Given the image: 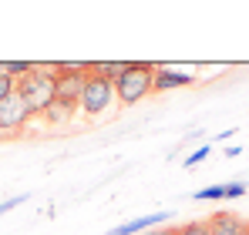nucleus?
<instances>
[{"instance_id": "nucleus-1", "label": "nucleus", "mask_w": 249, "mask_h": 235, "mask_svg": "<svg viewBox=\"0 0 249 235\" xmlns=\"http://www.w3.org/2000/svg\"><path fill=\"white\" fill-rule=\"evenodd\" d=\"M14 94L31 108V115H47L54 108V64L51 67L34 64V71L27 78L14 84Z\"/></svg>"}, {"instance_id": "nucleus-2", "label": "nucleus", "mask_w": 249, "mask_h": 235, "mask_svg": "<svg viewBox=\"0 0 249 235\" xmlns=\"http://www.w3.org/2000/svg\"><path fill=\"white\" fill-rule=\"evenodd\" d=\"M88 81V64H54V108L74 115Z\"/></svg>"}, {"instance_id": "nucleus-3", "label": "nucleus", "mask_w": 249, "mask_h": 235, "mask_svg": "<svg viewBox=\"0 0 249 235\" xmlns=\"http://www.w3.org/2000/svg\"><path fill=\"white\" fill-rule=\"evenodd\" d=\"M152 81H155V64L145 61H128V71L115 81V98L118 104H138L152 94Z\"/></svg>"}, {"instance_id": "nucleus-4", "label": "nucleus", "mask_w": 249, "mask_h": 235, "mask_svg": "<svg viewBox=\"0 0 249 235\" xmlns=\"http://www.w3.org/2000/svg\"><path fill=\"white\" fill-rule=\"evenodd\" d=\"M118 104V98H115V84L105 78H94L91 71H88V81H84V91H81V104H78V111L84 118H105L111 108Z\"/></svg>"}, {"instance_id": "nucleus-5", "label": "nucleus", "mask_w": 249, "mask_h": 235, "mask_svg": "<svg viewBox=\"0 0 249 235\" xmlns=\"http://www.w3.org/2000/svg\"><path fill=\"white\" fill-rule=\"evenodd\" d=\"M31 108L17 98V94H10L3 104H0V134H20L27 124H31Z\"/></svg>"}, {"instance_id": "nucleus-6", "label": "nucleus", "mask_w": 249, "mask_h": 235, "mask_svg": "<svg viewBox=\"0 0 249 235\" xmlns=\"http://www.w3.org/2000/svg\"><path fill=\"white\" fill-rule=\"evenodd\" d=\"M159 222H168V212H152V215H142V218H128L122 225L108 229V235H142L148 229H155Z\"/></svg>"}, {"instance_id": "nucleus-7", "label": "nucleus", "mask_w": 249, "mask_h": 235, "mask_svg": "<svg viewBox=\"0 0 249 235\" xmlns=\"http://www.w3.org/2000/svg\"><path fill=\"white\" fill-rule=\"evenodd\" d=\"M192 81H196V78H192L189 71H168V67H155L152 91H155V94H165V91H175V87H189Z\"/></svg>"}, {"instance_id": "nucleus-8", "label": "nucleus", "mask_w": 249, "mask_h": 235, "mask_svg": "<svg viewBox=\"0 0 249 235\" xmlns=\"http://www.w3.org/2000/svg\"><path fill=\"white\" fill-rule=\"evenodd\" d=\"M206 229H209V235H243L246 222L239 215H232V212H215L206 222Z\"/></svg>"}, {"instance_id": "nucleus-9", "label": "nucleus", "mask_w": 249, "mask_h": 235, "mask_svg": "<svg viewBox=\"0 0 249 235\" xmlns=\"http://www.w3.org/2000/svg\"><path fill=\"white\" fill-rule=\"evenodd\" d=\"M88 71H91L94 78H105V81L115 84V81L128 71V61H98V64H88Z\"/></svg>"}, {"instance_id": "nucleus-10", "label": "nucleus", "mask_w": 249, "mask_h": 235, "mask_svg": "<svg viewBox=\"0 0 249 235\" xmlns=\"http://www.w3.org/2000/svg\"><path fill=\"white\" fill-rule=\"evenodd\" d=\"M0 71H3L7 78L20 81V78H27V74L34 71V64H27V61H3V64H0Z\"/></svg>"}, {"instance_id": "nucleus-11", "label": "nucleus", "mask_w": 249, "mask_h": 235, "mask_svg": "<svg viewBox=\"0 0 249 235\" xmlns=\"http://www.w3.org/2000/svg\"><path fill=\"white\" fill-rule=\"evenodd\" d=\"M178 235H209V229H206V222H182Z\"/></svg>"}, {"instance_id": "nucleus-12", "label": "nucleus", "mask_w": 249, "mask_h": 235, "mask_svg": "<svg viewBox=\"0 0 249 235\" xmlns=\"http://www.w3.org/2000/svg\"><path fill=\"white\" fill-rule=\"evenodd\" d=\"M196 198L199 201H219V198H226V195H222V185H212V188H199Z\"/></svg>"}, {"instance_id": "nucleus-13", "label": "nucleus", "mask_w": 249, "mask_h": 235, "mask_svg": "<svg viewBox=\"0 0 249 235\" xmlns=\"http://www.w3.org/2000/svg\"><path fill=\"white\" fill-rule=\"evenodd\" d=\"M14 84H17V81H14V78H7V74L0 71V104H3V101H7V98L14 94Z\"/></svg>"}, {"instance_id": "nucleus-14", "label": "nucleus", "mask_w": 249, "mask_h": 235, "mask_svg": "<svg viewBox=\"0 0 249 235\" xmlns=\"http://www.w3.org/2000/svg\"><path fill=\"white\" fill-rule=\"evenodd\" d=\"M222 195L226 198H239V195H246V185H243V182H229V185H222Z\"/></svg>"}, {"instance_id": "nucleus-15", "label": "nucleus", "mask_w": 249, "mask_h": 235, "mask_svg": "<svg viewBox=\"0 0 249 235\" xmlns=\"http://www.w3.org/2000/svg\"><path fill=\"white\" fill-rule=\"evenodd\" d=\"M27 198H31V195H10V198H3V201H0V215H3V212H10V208H17V205H24Z\"/></svg>"}, {"instance_id": "nucleus-16", "label": "nucleus", "mask_w": 249, "mask_h": 235, "mask_svg": "<svg viewBox=\"0 0 249 235\" xmlns=\"http://www.w3.org/2000/svg\"><path fill=\"white\" fill-rule=\"evenodd\" d=\"M209 151H212L209 145H206V148H199V151H196V155H192V158H185V168H196V165H202V161H206V158H209Z\"/></svg>"}, {"instance_id": "nucleus-17", "label": "nucleus", "mask_w": 249, "mask_h": 235, "mask_svg": "<svg viewBox=\"0 0 249 235\" xmlns=\"http://www.w3.org/2000/svg\"><path fill=\"white\" fill-rule=\"evenodd\" d=\"M44 118H47V121H64V118H74V115H68V111H61V108H51Z\"/></svg>"}, {"instance_id": "nucleus-18", "label": "nucleus", "mask_w": 249, "mask_h": 235, "mask_svg": "<svg viewBox=\"0 0 249 235\" xmlns=\"http://www.w3.org/2000/svg\"><path fill=\"white\" fill-rule=\"evenodd\" d=\"M142 235H178V229H148V232Z\"/></svg>"}, {"instance_id": "nucleus-19", "label": "nucleus", "mask_w": 249, "mask_h": 235, "mask_svg": "<svg viewBox=\"0 0 249 235\" xmlns=\"http://www.w3.org/2000/svg\"><path fill=\"white\" fill-rule=\"evenodd\" d=\"M243 235H249V225H246V232H243Z\"/></svg>"}]
</instances>
